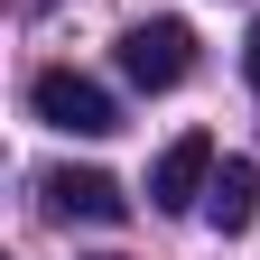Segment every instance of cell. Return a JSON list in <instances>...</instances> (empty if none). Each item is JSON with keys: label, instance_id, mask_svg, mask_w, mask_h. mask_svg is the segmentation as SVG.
<instances>
[{"label": "cell", "instance_id": "obj_3", "mask_svg": "<svg viewBox=\"0 0 260 260\" xmlns=\"http://www.w3.org/2000/svg\"><path fill=\"white\" fill-rule=\"evenodd\" d=\"M205 186H214V140H205V130H186V140L158 149V168H149V205L158 214H195Z\"/></svg>", "mask_w": 260, "mask_h": 260}, {"label": "cell", "instance_id": "obj_5", "mask_svg": "<svg viewBox=\"0 0 260 260\" xmlns=\"http://www.w3.org/2000/svg\"><path fill=\"white\" fill-rule=\"evenodd\" d=\"M205 214H214V233H251V214H260V168H251V158H223V168H214Z\"/></svg>", "mask_w": 260, "mask_h": 260}, {"label": "cell", "instance_id": "obj_2", "mask_svg": "<svg viewBox=\"0 0 260 260\" xmlns=\"http://www.w3.org/2000/svg\"><path fill=\"white\" fill-rule=\"evenodd\" d=\"M121 75L140 84V93H177L195 75V28L186 19H140V28H121Z\"/></svg>", "mask_w": 260, "mask_h": 260}, {"label": "cell", "instance_id": "obj_1", "mask_svg": "<svg viewBox=\"0 0 260 260\" xmlns=\"http://www.w3.org/2000/svg\"><path fill=\"white\" fill-rule=\"evenodd\" d=\"M28 112H38L47 130H65V140H112L121 130V103L93 75H75V65H47V75L28 84Z\"/></svg>", "mask_w": 260, "mask_h": 260}, {"label": "cell", "instance_id": "obj_4", "mask_svg": "<svg viewBox=\"0 0 260 260\" xmlns=\"http://www.w3.org/2000/svg\"><path fill=\"white\" fill-rule=\"evenodd\" d=\"M38 195H47V214H56V223H121V214H130V195H121L103 168H47Z\"/></svg>", "mask_w": 260, "mask_h": 260}, {"label": "cell", "instance_id": "obj_6", "mask_svg": "<svg viewBox=\"0 0 260 260\" xmlns=\"http://www.w3.org/2000/svg\"><path fill=\"white\" fill-rule=\"evenodd\" d=\"M242 75H251V93H260V19H251V38H242Z\"/></svg>", "mask_w": 260, "mask_h": 260}]
</instances>
